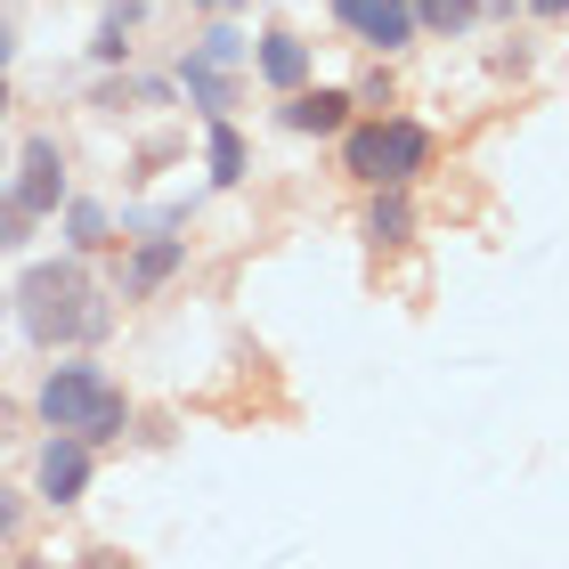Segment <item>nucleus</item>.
Here are the masks:
<instances>
[{"mask_svg":"<svg viewBox=\"0 0 569 569\" xmlns=\"http://www.w3.org/2000/svg\"><path fill=\"white\" fill-rule=\"evenodd\" d=\"M423 154H431V139L416 131V122H375V131L350 139V171H367V179H416Z\"/></svg>","mask_w":569,"mask_h":569,"instance_id":"7ed1b4c3","label":"nucleus"},{"mask_svg":"<svg viewBox=\"0 0 569 569\" xmlns=\"http://www.w3.org/2000/svg\"><path fill=\"white\" fill-rule=\"evenodd\" d=\"M41 416L90 448V439H114L131 407H122V391H114L107 375H90V367H58V375L41 382Z\"/></svg>","mask_w":569,"mask_h":569,"instance_id":"f03ea898","label":"nucleus"},{"mask_svg":"<svg viewBox=\"0 0 569 569\" xmlns=\"http://www.w3.org/2000/svg\"><path fill=\"white\" fill-rule=\"evenodd\" d=\"M58 196H66V171H58V139H33L24 147V179H17V212L33 220V212H58Z\"/></svg>","mask_w":569,"mask_h":569,"instance_id":"39448f33","label":"nucleus"},{"mask_svg":"<svg viewBox=\"0 0 569 569\" xmlns=\"http://www.w3.org/2000/svg\"><path fill=\"white\" fill-rule=\"evenodd\" d=\"M261 73H269L277 90H301V73H309V49H301L293 33H269V41H261Z\"/></svg>","mask_w":569,"mask_h":569,"instance_id":"6e6552de","label":"nucleus"},{"mask_svg":"<svg viewBox=\"0 0 569 569\" xmlns=\"http://www.w3.org/2000/svg\"><path fill=\"white\" fill-rule=\"evenodd\" d=\"M342 114H350L342 90H293L284 98V122H293V131H342Z\"/></svg>","mask_w":569,"mask_h":569,"instance_id":"0eeeda50","label":"nucleus"},{"mask_svg":"<svg viewBox=\"0 0 569 569\" xmlns=\"http://www.w3.org/2000/svg\"><path fill=\"white\" fill-rule=\"evenodd\" d=\"M423 9V24H439V33H463L472 24V0H416Z\"/></svg>","mask_w":569,"mask_h":569,"instance_id":"9b49d317","label":"nucleus"},{"mask_svg":"<svg viewBox=\"0 0 569 569\" xmlns=\"http://www.w3.org/2000/svg\"><path fill=\"white\" fill-rule=\"evenodd\" d=\"M179 269V237H154L147 252H139V269H131V293H147V284H163Z\"/></svg>","mask_w":569,"mask_h":569,"instance_id":"1a4fd4ad","label":"nucleus"},{"mask_svg":"<svg viewBox=\"0 0 569 569\" xmlns=\"http://www.w3.org/2000/svg\"><path fill=\"white\" fill-rule=\"evenodd\" d=\"M367 237H375V244H399V237H407V203H375Z\"/></svg>","mask_w":569,"mask_h":569,"instance_id":"ddd939ff","label":"nucleus"},{"mask_svg":"<svg viewBox=\"0 0 569 569\" xmlns=\"http://www.w3.org/2000/svg\"><path fill=\"white\" fill-rule=\"evenodd\" d=\"M0 114H9V82H0Z\"/></svg>","mask_w":569,"mask_h":569,"instance_id":"6ab92c4d","label":"nucleus"},{"mask_svg":"<svg viewBox=\"0 0 569 569\" xmlns=\"http://www.w3.org/2000/svg\"><path fill=\"white\" fill-rule=\"evenodd\" d=\"M24 244V212H17V203H0V252H17Z\"/></svg>","mask_w":569,"mask_h":569,"instance_id":"2eb2a0df","label":"nucleus"},{"mask_svg":"<svg viewBox=\"0 0 569 569\" xmlns=\"http://www.w3.org/2000/svg\"><path fill=\"white\" fill-rule=\"evenodd\" d=\"M73 244H107V212H90V203H73Z\"/></svg>","mask_w":569,"mask_h":569,"instance_id":"4468645a","label":"nucleus"},{"mask_svg":"<svg viewBox=\"0 0 569 569\" xmlns=\"http://www.w3.org/2000/svg\"><path fill=\"white\" fill-rule=\"evenodd\" d=\"M82 480H90V448H82V439H49V448H41V488H49V497H58V505H73V497H82Z\"/></svg>","mask_w":569,"mask_h":569,"instance_id":"423d86ee","label":"nucleus"},{"mask_svg":"<svg viewBox=\"0 0 569 569\" xmlns=\"http://www.w3.org/2000/svg\"><path fill=\"white\" fill-rule=\"evenodd\" d=\"M333 9H342V24L358 41H375V49L416 41V9H407V0H333Z\"/></svg>","mask_w":569,"mask_h":569,"instance_id":"20e7f679","label":"nucleus"},{"mask_svg":"<svg viewBox=\"0 0 569 569\" xmlns=\"http://www.w3.org/2000/svg\"><path fill=\"white\" fill-rule=\"evenodd\" d=\"M212 179H244V139L228 131V122L212 131Z\"/></svg>","mask_w":569,"mask_h":569,"instance_id":"9d476101","label":"nucleus"},{"mask_svg":"<svg viewBox=\"0 0 569 569\" xmlns=\"http://www.w3.org/2000/svg\"><path fill=\"white\" fill-rule=\"evenodd\" d=\"M0 537H17V497L0 488Z\"/></svg>","mask_w":569,"mask_h":569,"instance_id":"dca6fc26","label":"nucleus"},{"mask_svg":"<svg viewBox=\"0 0 569 569\" xmlns=\"http://www.w3.org/2000/svg\"><path fill=\"white\" fill-rule=\"evenodd\" d=\"M0 66H9V17H0Z\"/></svg>","mask_w":569,"mask_h":569,"instance_id":"f3484780","label":"nucleus"},{"mask_svg":"<svg viewBox=\"0 0 569 569\" xmlns=\"http://www.w3.org/2000/svg\"><path fill=\"white\" fill-rule=\"evenodd\" d=\"M17 318L33 342H66V333H98L107 326V309H90V277L73 261H49L17 284Z\"/></svg>","mask_w":569,"mask_h":569,"instance_id":"f257e3e1","label":"nucleus"},{"mask_svg":"<svg viewBox=\"0 0 569 569\" xmlns=\"http://www.w3.org/2000/svg\"><path fill=\"white\" fill-rule=\"evenodd\" d=\"M237 58H244V41L228 33V24H220V33H203V49H196V66H237Z\"/></svg>","mask_w":569,"mask_h":569,"instance_id":"f8f14e48","label":"nucleus"},{"mask_svg":"<svg viewBox=\"0 0 569 569\" xmlns=\"http://www.w3.org/2000/svg\"><path fill=\"white\" fill-rule=\"evenodd\" d=\"M537 9H546V17H561V0H537Z\"/></svg>","mask_w":569,"mask_h":569,"instance_id":"a211bd4d","label":"nucleus"}]
</instances>
